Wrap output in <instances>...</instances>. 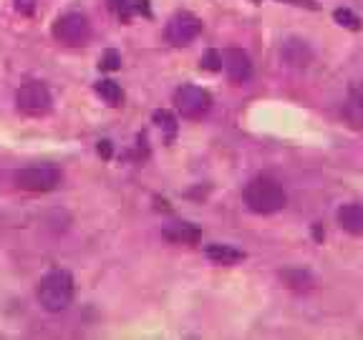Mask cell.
<instances>
[{
	"instance_id": "cell-9",
	"label": "cell",
	"mask_w": 363,
	"mask_h": 340,
	"mask_svg": "<svg viewBox=\"0 0 363 340\" xmlns=\"http://www.w3.org/2000/svg\"><path fill=\"white\" fill-rule=\"evenodd\" d=\"M222 68H225L230 81H235V84H245L252 76L250 56L245 51H240V48H230V51L222 53Z\"/></svg>"
},
{
	"instance_id": "cell-15",
	"label": "cell",
	"mask_w": 363,
	"mask_h": 340,
	"mask_svg": "<svg viewBox=\"0 0 363 340\" xmlns=\"http://www.w3.org/2000/svg\"><path fill=\"white\" fill-rule=\"evenodd\" d=\"M202 68H207V71H217V68H222V53L207 51L202 56Z\"/></svg>"
},
{
	"instance_id": "cell-17",
	"label": "cell",
	"mask_w": 363,
	"mask_h": 340,
	"mask_svg": "<svg viewBox=\"0 0 363 340\" xmlns=\"http://www.w3.org/2000/svg\"><path fill=\"white\" fill-rule=\"evenodd\" d=\"M119 63H121V58H119V53H116V51H106V53H104L101 68H106V71H116V68H119Z\"/></svg>"
},
{
	"instance_id": "cell-5",
	"label": "cell",
	"mask_w": 363,
	"mask_h": 340,
	"mask_svg": "<svg viewBox=\"0 0 363 340\" xmlns=\"http://www.w3.org/2000/svg\"><path fill=\"white\" fill-rule=\"evenodd\" d=\"M16 103L23 113H28V116H43V113L51 111V91L45 89L43 84L33 81V84H26L16 91Z\"/></svg>"
},
{
	"instance_id": "cell-3",
	"label": "cell",
	"mask_w": 363,
	"mask_h": 340,
	"mask_svg": "<svg viewBox=\"0 0 363 340\" xmlns=\"http://www.w3.org/2000/svg\"><path fill=\"white\" fill-rule=\"evenodd\" d=\"M13 179L26 192H51L61 184V169L53 164H33L16 171Z\"/></svg>"
},
{
	"instance_id": "cell-1",
	"label": "cell",
	"mask_w": 363,
	"mask_h": 340,
	"mask_svg": "<svg viewBox=\"0 0 363 340\" xmlns=\"http://www.w3.org/2000/svg\"><path fill=\"white\" fill-rule=\"evenodd\" d=\"M285 202H288V197H285L283 187L275 179L257 176L245 187V204L255 215H275V212L283 210Z\"/></svg>"
},
{
	"instance_id": "cell-12",
	"label": "cell",
	"mask_w": 363,
	"mask_h": 340,
	"mask_svg": "<svg viewBox=\"0 0 363 340\" xmlns=\"http://www.w3.org/2000/svg\"><path fill=\"white\" fill-rule=\"evenodd\" d=\"M164 237L174 244H194L202 232H199L194 225H187V222H177V225H169L164 227Z\"/></svg>"
},
{
	"instance_id": "cell-2",
	"label": "cell",
	"mask_w": 363,
	"mask_h": 340,
	"mask_svg": "<svg viewBox=\"0 0 363 340\" xmlns=\"http://www.w3.org/2000/svg\"><path fill=\"white\" fill-rule=\"evenodd\" d=\"M71 300H74V278L66 270L48 272L38 283V302L48 312L66 310Z\"/></svg>"
},
{
	"instance_id": "cell-8",
	"label": "cell",
	"mask_w": 363,
	"mask_h": 340,
	"mask_svg": "<svg viewBox=\"0 0 363 340\" xmlns=\"http://www.w3.org/2000/svg\"><path fill=\"white\" fill-rule=\"evenodd\" d=\"M313 48L308 40L303 38H285L280 43V61L290 68H306L313 63Z\"/></svg>"
},
{
	"instance_id": "cell-16",
	"label": "cell",
	"mask_w": 363,
	"mask_h": 340,
	"mask_svg": "<svg viewBox=\"0 0 363 340\" xmlns=\"http://www.w3.org/2000/svg\"><path fill=\"white\" fill-rule=\"evenodd\" d=\"M154 121H157V126H162V129L167 131H174V116H172L169 111H157L154 113Z\"/></svg>"
},
{
	"instance_id": "cell-7",
	"label": "cell",
	"mask_w": 363,
	"mask_h": 340,
	"mask_svg": "<svg viewBox=\"0 0 363 340\" xmlns=\"http://www.w3.org/2000/svg\"><path fill=\"white\" fill-rule=\"evenodd\" d=\"M199 33H202V21L187 11L174 13L167 21V40L172 45H179V48L182 45H189Z\"/></svg>"
},
{
	"instance_id": "cell-13",
	"label": "cell",
	"mask_w": 363,
	"mask_h": 340,
	"mask_svg": "<svg viewBox=\"0 0 363 340\" xmlns=\"http://www.w3.org/2000/svg\"><path fill=\"white\" fill-rule=\"evenodd\" d=\"M96 94L108 103V106H119V103L124 101V91H121V86L116 84V81H111V79L99 81V84H96Z\"/></svg>"
},
{
	"instance_id": "cell-20",
	"label": "cell",
	"mask_w": 363,
	"mask_h": 340,
	"mask_svg": "<svg viewBox=\"0 0 363 340\" xmlns=\"http://www.w3.org/2000/svg\"><path fill=\"white\" fill-rule=\"evenodd\" d=\"M99 152H101L106 159L111 157V147H108V142H101V144H99Z\"/></svg>"
},
{
	"instance_id": "cell-10",
	"label": "cell",
	"mask_w": 363,
	"mask_h": 340,
	"mask_svg": "<svg viewBox=\"0 0 363 340\" xmlns=\"http://www.w3.org/2000/svg\"><path fill=\"white\" fill-rule=\"evenodd\" d=\"M338 225L346 232L363 237V204H343L338 210Z\"/></svg>"
},
{
	"instance_id": "cell-19",
	"label": "cell",
	"mask_w": 363,
	"mask_h": 340,
	"mask_svg": "<svg viewBox=\"0 0 363 340\" xmlns=\"http://www.w3.org/2000/svg\"><path fill=\"white\" fill-rule=\"evenodd\" d=\"M280 3H290V6H298V8H315V3L313 0H280Z\"/></svg>"
},
{
	"instance_id": "cell-6",
	"label": "cell",
	"mask_w": 363,
	"mask_h": 340,
	"mask_svg": "<svg viewBox=\"0 0 363 340\" xmlns=\"http://www.w3.org/2000/svg\"><path fill=\"white\" fill-rule=\"evenodd\" d=\"M53 35L66 45H84L91 35L89 21L81 13H66L53 23Z\"/></svg>"
},
{
	"instance_id": "cell-14",
	"label": "cell",
	"mask_w": 363,
	"mask_h": 340,
	"mask_svg": "<svg viewBox=\"0 0 363 340\" xmlns=\"http://www.w3.org/2000/svg\"><path fill=\"white\" fill-rule=\"evenodd\" d=\"M333 18L338 26H343V28H348V30L361 28V18H358L353 11H348V8H338V11L333 13Z\"/></svg>"
},
{
	"instance_id": "cell-11",
	"label": "cell",
	"mask_w": 363,
	"mask_h": 340,
	"mask_svg": "<svg viewBox=\"0 0 363 340\" xmlns=\"http://www.w3.org/2000/svg\"><path fill=\"white\" fill-rule=\"evenodd\" d=\"M204 255L210 257L212 262H217V265H238V262L245 260V252L238 247H233V244H207L204 247Z\"/></svg>"
},
{
	"instance_id": "cell-18",
	"label": "cell",
	"mask_w": 363,
	"mask_h": 340,
	"mask_svg": "<svg viewBox=\"0 0 363 340\" xmlns=\"http://www.w3.org/2000/svg\"><path fill=\"white\" fill-rule=\"evenodd\" d=\"M353 103L363 111V84H358L356 89H353Z\"/></svg>"
},
{
	"instance_id": "cell-4",
	"label": "cell",
	"mask_w": 363,
	"mask_h": 340,
	"mask_svg": "<svg viewBox=\"0 0 363 340\" xmlns=\"http://www.w3.org/2000/svg\"><path fill=\"white\" fill-rule=\"evenodd\" d=\"M174 103H177V111H179L184 119L197 121L210 113L212 96L204 89H199V86L184 84L174 91Z\"/></svg>"
}]
</instances>
